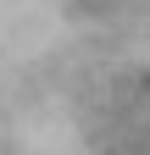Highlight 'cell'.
Instances as JSON below:
<instances>
[{"label": "cell", "instance_id": "1", "mask_svg": "<svg viewBox=\"0 0 150 155\" xmlns=\"http://www.w3.org/2000/svg\"><path fill=\"white\" fill-rule=\"evenodd\" d=\"M139 100L39 0H0V155H111Z\"/></svg>", "mask_w": 150, "mask_h": 155}]
</instances>
